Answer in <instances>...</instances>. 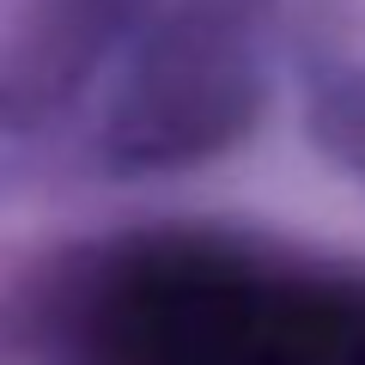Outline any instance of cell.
<instances>
[{"label": "cell", "instance_id": "cell-1", "mask_svg": "<svg viewBox=\"0 0 365 365\" xmlns=\"http://www.w3.org/2000/svg\"><path fill=\"white\" fill-rule=\"evenodd\" d=\"M128 365H365V304L262 274H165L134 299Z\"/></svg>", "mask_w": 365, "mask_h": 365}]
</instances>
